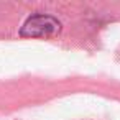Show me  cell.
I'll use <instances>...</instances> for the list:
<instances>
[{"label":"cell","mask_w":120,"mask_h":120,"mask_svg":"<svg viewBox=\"0 0 120 120\" xmlns=\"http://www.w3.org/2000/svg\"><path fill=\"white\" fill-rule=\"evenodd\" d=\"M59 31H61V23L54 17L36 13L23 23L20 35L23 38H43V36H53Z\"/></svg>","instance_id":"1"}]
</instances>
